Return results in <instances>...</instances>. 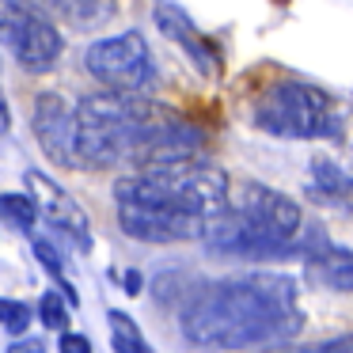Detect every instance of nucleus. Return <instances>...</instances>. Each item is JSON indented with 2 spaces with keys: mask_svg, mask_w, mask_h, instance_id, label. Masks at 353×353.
I'll use <instances>...</instances> for the list:
<instances>
[{
  "mask_svg": "<svg viewBox=\"0 0 353 353\" xmlns=\"http://www.w3.org/2000/svg\"><path fill=\"white\" fill-rule=\"evenodd\" d=\"M183 334L209 350H251L281 342L304 327L296 304V281L274 270L239 274L205 285L183 307Z\"/></svg>",
  "mask_w": 353,
  "mask_h": 353,
  "instance_id": "1",
  "label": "nucleus"
},
{
  "mask_svg": "<svg viewBox=\"0 0 353 353\" xmlns=\"http://www.w3.org/2000/svg\"><path fill=\"white\" fill-rule=\"evenodd\" d=\"M228 175L216 168H201L198 160L160 163L141 175H122L114 183L118 205H163L194 216H213L228 205Z\"/></svg>",
  "mask_w": 353,
  "mask_h": 353,
  "instance_id": "2",
  "label": "nucleus"
},
{
  "mask_svg": "<svg viewBox=\"0 0 353 353\" xmlns=\"http://www.w3.org/2000/svg\"><path fill=\"white\" fill-rule=\"evenodd\" d=\"M251 118L262 133L289 141L338 133V122L330 114V95L319 92L315 84H300V80H277V84L262 88L254 95Z\"/></svg>",
  "mask_w": 353,
  "mask_h": 353,
  "instance_id": "3",
  "label": "nucleus"
},
{
  "mask_svg": "<svg viewBox=\"0 0 353 353\" xmlns=\"http://www.w3.org/2000/svg\"><path fill=\"white\" fill-rule=\"evenodd\" d=\"M0 42L16 54L27 72H50L65 46L57 27L31 0H0Z\"/></svg>",
  "mask_w": 353,
  "mask_h": 353,
  "instance_id": "4",
  "label": "nucleus"
},
{
  "mask_svg": "<svg viewBox=\"0 0 353 353\" xmlns=\"http://www.w3.org/2000/svg\"><path fill=\"white\" fill-rule=\"evenodd\" d=\"M84 69L107 84V92H141L152 80V54L141 31H122L92 42L84 50Z\"/></svg>",
  "mask_w": 353,
  "mask_h": 353,
  "instance_id": "5",
  "label": "nucleus"
},
{
  "mask_svg": "<svg viewBox=\"0 0 353 353\" xmlns=\"http://www.w3.org/2000/svg\"><path fill=\"white\" fill-rule=\"evenodd\" d=\"M118 224L125 236L141 243H186V239H201L205 232V216L163 205H118Z\"/></svg>",
  "mask_w": 353,
  "mask_h": 353,
  "instance_id": "6",
  "label": "nucleus"
},
{
  "mask_svg": "<svg viewBox=\"0 0 353 353\" xmlns=\"http://www.w3.org/2000/svg\"><path fill=\"white\" fill-rule=\"evenodd\" d=\"M31 125L39 137L42 152L61 168H77V114L57 92H42L34 99Z\"/></svg>",
  "mask_w": 353,
  "mask_h": 353,
  "instance_id": "7",
  "label": "nucleus"
},
{
  "mask_svg": "<svg viewBox=\"0 0 353 353\" xmlns=\"http://www.w3.org/2000/svg\"><path fill=\"white\" fill-rule=\"evenodd\" d=\"M232 209H239L243 216H251L259 228L274 232L281 239H296L300 224H304V213L300 205L281 190H270V186H259V183H243L239 186V201Z\"/></svg>",
  "mask_w": 353,
  "mask_h": 353,
  "instance_id": "8",
  "label": "nucleus"
},
{
  "mask_svg": "<svg viewBox=\"0 0 353 353\" xmlns=\"http://www.w3.org/2000/svg\"><path fill=\"white\" fill-rule=\"evenodd\" d=\"M23 179H27V198L34 201V209H39V213L46 216L54 228L69 232V236H77L80 243H84L88 232H92L84 205H80L69 190H61V186H57L50 175H42V171H27Z\"/></svg>",
  "mask_w": 353,
  "mask_h": 353,
  "instance_id": "9",
  "label": "nucleus"
},
{
  "mask_svg": "<svg viewBox=\"0 0 353 353\" xmlns=\"http://www.w3.org/2000/svg\"><path fill=\"white\" fill-rule=\"evenodd\" d=\"M156 27H160L163 34H168L171 42H179V46H186V54L198 61V69L205 72V77H213L216 72V57L213 50H209V42L198 34V27L190 23V16H186L183 8H175L171 0H160L156 4Z\"/></svg>",
  "mask_w": 353,
  "mask_h": 353,
  "instance_id": "10",
  "label": "nucleus"
},
{
  "mask_svg": "<svg viewBox=\"0 0 353 353\" xmlns=\"http://www.w3.org/2000/svg\"><path fill=\"white\" fill-rule=\"evenodd\" d=\"M50 8L80 31H95L114 19V0H50Z\"/></svg>",
  "mask_w": 353,
  "mask_h": 353,
  "instance_id": "11",
  "label": "nucleus"
},
{
  "mask_svg": "<svg viewBox=\"0 0 353 353\" xmlns=\"http://www.w3.org/2000/svg\"><path fill=\"white\" fill-rule=\"evenodd\" d=\"M312 266V277L327 289H338V292H353V251H323L315 259H307Z\"/></svg>",
  "mask_w": 353,
  "mask_h": 353,
  "instance_id": "12",
  "label": "nucleus"
},
{
  "mask_svg": "<svg viewBox=\"0 0 353 353\" xmlns=\"http://www.w3.org/2000/svg\"><path fill=\"white\" fill-rule=\"evenodd\" d=\"M312 175H315V190H319V194H327L334 205L353 209V179L345 175L338 163H330L327 156H315V160H312Z\"/></svg>",
  "mask_w": 353,
  "mask_h": 353,
  "instance_id": "13",
  "label": "nucleus"
},
{
  "mask_svg": "<svg viewBox=\"0 0 353 353\" xmlns=\"http://www.w3.org/2000/svg\"><path fill=\"white\" fill-rule=\"evenodd\" d=\"M110 345H114V353H152L137 323L122 312H110Z\"/></svg>",
  "mask_w": 353,
  "mask_h": 353,
  "instance_id": "14",
  "label": "nucleus"
},
{
  "mask_svg": "<svg viewBox=\"0 0 353 353\" xmlns=\"http://www.w3.org/2000/svg\"><path fill=\"white\" fill-rule=\"evenodd\" d=\"M0 216L12 221L19 232H31L34 221H39V209L27 194H0Z\"/></svg>",
  "mask_w": 353,
  "mask_h": 353,
  "instance_id": "15",
  "label": "nucleus"
},
{
  "mask_svg": "<svg viewBox=\"0 0 353 353\" xmlns=\"http://www.w3.org/2000/svg\"><path fill=\"white\" fill-rule=\"evenodd\" d=\"M266 353H353V334L323 338V342H307V345H281V350H266Z\"/></svg>",
  "mask_w": 353,
  "mask_h": 353,
  "instance_id": "16",
  "label": "nucleus"
},
{
  "mask_svg": "<svg viewBox=\"0 0 353 353\" xmlns=\"http://www.w3.org/2000/svg\"><path fill=\"white\" fill-rule=\"evenodd\" d=\"M0 327L8 334H23L31 327V307L19 304V300H0Z\"/></svg>",
  "mask_w": 353,
  "mask_h": 353,
  "instance_id": "17",
  "label": "nucleus"
},
{
  "mask_svg": "<svg viewBox=\"0 0 353 353\" xmlns=\"http://www.w3.org/2000/svg\"><path fill=\"white\" fill-rule=\"evenodd\" d=\"M39 319H42V327L57 330V334L69 327V312H65V304H61L57 292H46V296L39 300Z\"/></svg>",
  "mask_w": 353,
  "mask_h": 353,
  "instance_id": "18",
  "label": "nucleus"
},
{
  "mask_svg": "<svg viewBox=\"0 0 353 353\" xmlns=\"http://www.w3.org/2000/svg\"><path fill=\"white\" fill-rule=\"evenodd\" d=\"M34 259L46 266V274L50 277H57V281H65V262H61V254L54 251V247L46 243V239H34Z\"/></svg>",
  "mask_w": 353,
  "mask_h": 353,
  "instance_id": "19",
  "label": "nucleus"
},
{
  "mask_svg": "<svg viewBox=\"0 0 353 353\" xmlns=\"http://www.w3.org/2000/svg\"><path fill=\"white\" fill-rule=\"evenodd\" d=\"M57 353H92V338L72 334V330H61V342H57Z\"/></svg>",
  "mask_w": 353,
  "mask_h": 353,
  "instance_id": "20",
  "label": "nucleus"
},
{
  "mask_svg": "<svg viewBox=\"0 0 353 353\" xmlns=\"http://www.w3.org/2000/svg\"><path fill=\"white\" fill-rule=\"evenodd\" d=\"M8 353H46V345H42V338H23V342H12Z\"/></svg>",
  "mask_w": 353,
  "mask_h": 353,
  "instance_id": "21",
  "label": "nucleus"
},
{
  "mask_svg": "<svg viewBox=\"0 0 353 353\" xmlns=\"http://www.w3.org/2000/svg\"><path fill=\"white\" fill-rule=\"evenodd\" d=\"M12 130V114H8V99H4V92H0V137Z\"/></svg>",
  "mask_w": 353,
  "mask_h": 353,
  "instance_id": "22",
  "label": "nucleus"
},
{
  "mask_svg": "<svg viewBox=\"0 0 353 353\" xmlns=\"http://www.w3.org/2000/svg\"><path fill=\"white\" fill-rule=\"evenodd\" d=\"M125 292H130V296H141V274H137V270L125 274Z\"/></svg>",
  "mask_w": 353,
  "mask_h": 353,
  "instance_id": "23",
  "label": "nucleus"
}]
</instances>
